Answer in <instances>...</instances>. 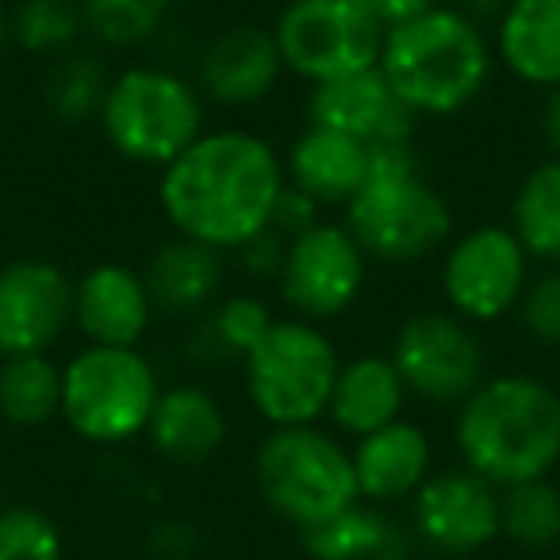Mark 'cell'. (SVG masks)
<instances>
[{
	"label": "cell",
	"mask_w": 560,
	"mask_h": 560,
	"mask_svg": "<svg viewBox=\"0 0 560 560\" xmlns=\"http://www.w3.org/2000/svg\"><path fill=\"white\" fill-rule=\"evenodd\" d=\"M342 223L369 261L381 265L427 261L453 238V208L422 177L415 142L373 150L369 180L342 211Z\"/></svg>",
	"instance_id": "277c9868"
},
{
	"label": "cell",
	"mask_w": 560,
	"mask_h": 560,
	"mask_svg": "<svg viewBox=\"0 0 560 560\" xmlns=\"http://www.w3.org/2000/svg\"><path fill=\"white\" fill-rule=\"evenodd\" d=\"M62 529L39 506H0V560H62Z\"/></svg>",
	"instance_id": "1f68e13d"
},
{
	"label": "cell",
	"mask_w": 560,
	"mask_h": 560,
	"mask_svg": "<svg viewBox=\"0 0 560 560\" xmlns=\"http://www.w3.org/2000/svg\"><path fill=\"white\" fill-rule=\"evenodd\" d=\"M453 442L495 488L545 480L560 460V392L529 373H495L457 407Z\"/></svg>",
	"instance_id": "7a4b0ae2"
},
{
	"label": "cell",
	"mask_w": 560,
	"mask_h": 560,
	"mask_svg": "<svg viewBox=\"0 0 560 560\" xmlns=\"http://www.w3.org/2000/svg\"><path fill=\"white\" fill-rule=\"evenodd\" d=\"M112 70L101 58V50L73 47L62 58L47 66L43 73V104L50 119L66 127H85L101 119V108L108 101Z\"/></svg>",
	"instance_id": "484cf974"
},
{
	"label": "cell",
	"mask_w": 560,
	"mask_h": 560,
	"mask_svg": "<svg viewBox=\"0 0 560 560\" xmlns=\"http://www.w3.org/2000/svg\"><path fill=\"white\" fill-rule=\"evenodd\" d=\"M12 47L32 58H62L85 39L78 0H16L9 4Z\"/></svg>",
	"instance_id": "f546056e"
},
{
	"label": "cell",
	"mask_w": 560,
	"mask_h": 560,
	"mask_svg": "<svg viewBox=\"0 0 560 560\" xmlns=\"http://www.w3.org/2000/svg\"><path fill=\"white\" fill-rule=\"evenodd\" d=\"M58 415H62V365L50 353L0 358V419L20 430H35Z\"/></svg>",
	"instance_id": "4316f807"
},
{
	"label": "cell",
	"mask_w": 560,
	"mask_h": 560,
	"mask_svg": "<svg viewBox=\"0 0 560 560\" xmlns=\"http://www.w3.org/2000/svg\"><path fill=\"white\" fill-rule=\"evenodd\" d=\"M537 135H541L549 158H560V89H549L537 112Z\"/></svg>",
	"instance_id": "74e56055"
},
{
	"label": "cell",
	"mask_w": 560,
	"mask_h": 560,
	"mask_svg": "<svg viewBox=\"0 0 560 560\" xmlns=\"http://www.w3.org/2000/svg\"><path fill=\"white\" fill-rule=\"evenodd\" d=\"M254 476L269 511L296 529L361 503L353 453L319 427H272L257 445Z\"/></svg>",
	"instance_id": "8992f818"
},
{
	"label": "cell",
	"mask_w": 560,
	"mask_h": 560,
	"mask_svg": "<svg viewBox=\"0 0 560 560\" xmlns=\"http://www.w3.org/2000/svg\"><path fill=\"white\" fill-rule=\"evenodd\" d=\"M78 9L96 50H139L165 32L173 0H78Z\"/></svg>",
	"instance_id": "f1b7e54d"
},
{
	"label": "cell",
	"mask_w": 560,
	"mask_h": 560,
	"mask_svg": "<svg viewBox=\"0 0 560 560\" xmlns=\"http://www.w3.org/2000/svg\"><path fill=\"white\" fill-rule=\"evenodd\" d=\"M499 534L526 549H549L560 541V488L545 480H526L503 488L499 495Z\"/></svg>",
	"instance_id": "4dcf8cb0"
},
{
	"label": "cell",
	"mask_w": 560,
	"mask_h": 560,
	"mask_svg": "<svg viewBox=\"0 0 560 560\" xmlns=\"http://www.w3.org/2000/svg\"><path fill=\"white\" fill-rule=\"evenodd\" d=\"M495 62L529 89H560V0H511L491 27Z\"/></svg>",
	"instance_id": "7402d4cb"
},
{
	"label": "cell",
	"mask_w": 560,
	"mask_h": 560,
	"mask_svg": "<svg viewBox=\"0 0 560 560\" xmlns=\"http://www.w3.org/2000/svg\"><path fill=\"white\" fill-rule=\"evenodd\" d=\"M272 27L234 24L215 32L196 50V89L219 108H257L280 89L284 78Z\"/></svg>",
	"instance_id": "9a60e30c"
},
{
	"label": "cell",
	"mask_w": 560,
	"mask_h": 560,
	"mask_svg": "<svg viewBox=\"0 0 560 560\" xmlns=\"http://www.w3.org/2000/svg\"><path fill=\"white\" fill-rule=\"evenodd\" d=\"M203 119L208 101L192 78L165 62H139L112 73L108 101L96 124L124 162L165 170L208 131Z\"/></svg>",
	"instance_id": "5b68a950"
},
{
	"label": "cell",
	"mask_w": 560,
	"mask_h": 560,
	"mask_svg": "<svg viewBox=\"0 0 560 560\" xmlns=\"http://www.w3.org/2000/svg\"><path fill=\"white\" fill-rule=\"evenodd\" d=\"M12 50V27H9V4H0V62Z\"/></svg>",
	"instance_id": "ab89813d"
},
{
	"label": "cell",
	"mask_w": 560,
	"mask_h": 560,
	"mask_svg": "<svg viewBox=\"0 0 560 560\" xmlns=\"http://www.w3.org/2000/svg\"><path fill=\"white\" fill-rule=\"evenodd\" d=\"M284 254H289V238H280L272 226H265L261 234H254L249 242H242L231 254V261L238 265L242 277L249 280H277L280 269H284Z\"/></svg>",
	"instance_id": "836d02e7"
},
{
	"label": "cell",
	"mask_w": 560,
	"mask_h": 560,
	"mask_svg": "<svg viewBox=\"0 0 560 560\" xmlns=\"http://www.w3.org/2000/svg\"><path fill=\"white\" fill-rule=\"evenodd\" d=\"M506 226L534 261L560 265V158H545L518 180Z\"/></svg>",
	"instance_id": "83f0119b"
},
{
	"label": "cell",
	"mask_w": 560,
	"mask_h": 560,
	"mask_svg": "<svg viewBox=\"0 0 560 560\" xmlns=\"http://www.w3.org/2000/svg\"><path fill=\"white\" fill-rule=\"evenodd\" d=\"M0 506H4V483H0Z\"/></svg>",
	"instance_id": "60d3db41"
},
{
	"label": "cell",
	"mask_w": 560,
	"mask_h": 560,
	"mask_svg": "<svg viewBox=\"0 0 560 560\" xmlns=\"http://www.w3.org/2000/svg\"><path fill=\"white\" fill-rule=\"evenodd\" d=\"M312 560H411L415 537L376 503H353L342 514L300 529Z\"/></svg>",
	"instance_id": "cb8c5ba5"
},
{
	"label": "cell",
	"mask_w": 560,
	"mask_h": 560,
	"mask_svg": "<svg viewBox=\"0 0 560 560\" xmlns=\"http://www.w3.org/2000/svg\"><path fill=\"white\" fill-rule=\"evenodd\" d=\"M304 119L307 127H327V131H338L346 139L365 142L369 150L415 142V127H419V119L392 93L381 70L350 73V78L327 81V85H312Z\"/></svg>",
	"instance_id": "2e32d148"
},
{
	"label": "cell",
	"mask_w": 560,
	"mask_h": 560,
	"mask_svg": "<svg viewBox=\"0 0 560 560\" xmlns=\"http://www.w3.org/2000/svg\"><path fill=\"white\" fill-rule=\"evenodd\" d=\"M411 534L445 557H468L495 541L499 534V488L472 468H445L415 491Z\"/></svg>",
	"instance_id": "5bb4252c"
},
{
	"label": "cell",
	"mask_w": 560,
	"mask_h": 560,
	"mask_svg": "<svg viewBox=\"0 0 560 560\" xmlns=\"http://www.w3.org/2000/svg\"><path fill=\"white\" fill-rule=\"evenodd\" d=\"M284 177L319 208H350L373 165V150L327 127H304L284 150Z\"/></svg>",
	"instance_id": "d6986e66"
},
{
	"label": "cell",
	"mask_w": 560,
	"mask_h": 560,
	"mask_svg": "<svg viewBox=\"0 0 560 560\" xmlns=\"http://www.w3.org/2000/svg\"><path fill=\"white\" fill-rule=\"evenodd\" d=\"M369 254L358 246L346 223L323 219L312 231L289 242L284 269L277 277V289L292 319L330 323L346 315L365 292L369 280Z\"/></svg>",
	"instance_id": "7c38bea8"
},
{
	"label": "cell",
	"mask_w": 560,
	"mask_h": 560,
	"mask_svg": "<svg viewBox=\"0 0 560 560\" xmlns=\"http://www.w3.org/2000/svg\"><path fill=\"white\" fill-rule=\"evenodd\" d=\"M284 185V158L269 139L246 127H219L165 165L158 203L177 234L234 254L269 226Z\"/></svg>",
	"instance_id": "6da1fadb"
},
{
	"label": "cell",
	"mask_w": 560,
	"mask_h": 560,
	"mask_svg": "<svg viewBox=\"0 0 560 560\" xmlns=\"http://www.w3.org/2000/svg\"><path fill=\"white\" fill-rule=\"evenodd\" d=\"M280 62L307 85L376 70L384 27L350 0H289L272 20Z\"/></svg>",
	"instance_id": "9c48e42d"
},
{
	"label": "cell",
	"mask_w": 560,
	"mask_h": 560,
	"mask_svg": "<svg viewBox=\"0 0 560 560\" xmlns=\"http://www.w3.org/2000/svg\"><path fill=\"white\" fill-rule=\"evenodd\" d=\"M518 330L534 346L560 350V265H545L529 277L518 307H514Z\"/></svg>",
	"instance_id": "d6a6232c"
},
{
	"label": "cell",
	"mask_w": 560,
	"mask_h": 560,
	"mask_svg": "<svg viewBox=\"0 0 560 560\" xmlns=\"http://www.w3.org/2000/svg\"><path fill=\"white\" fill-rule=\"evenodd\" d=\"M442 4L457 9L460 16H468L472 24L488 27V32L499 24V20H503V12L511 9V0H442Z\"/></svg>",
	"instance_id": "f35d334b"
},
{
	"label": "cell",
	"mask_w": 560,
	"mask_h": 560,
	"mask_svg": "<svg viewBox=\"0 0 560 560\" xmlns=\"http://www.w3.org/2000/svg\"><path fill=\"white\" fill-rule=\"evenodd\" d=\"M158 312L142 269L127 261H96L73 280V330L85 346L139 350Z\"/></svg>",
	"instance_id": "e0dca14e"
},
{
	"label": "cell",
	"mask_w": 560,
	"mask_h": 560,
	"mask_svg": "<svg viewBox=\"0 0 560 560\" xmlns=\"http://www.w3.org/2000/svg\"><path fill=\"white\" fill-rule=\"evenodd\" d=\"M142 277H147L158 315H165V319H200L203 312H211L223 300L226 254L185 238V234H173L150 254Z\"/></svg>",
	"instance_id": "ac0fdd59"
},
{
	"label": "cell",
	"mask_w": 560,
	"mask_h": 560,
	"mask_svg": "<svg viewBox=\"0 0 560 560\" xmlns=\"http://www.w3.org/2000/svg\"><path fill=\"white\" fill-rule=\"evenodd\" d=\"M434 468V445L422 427L407 419H396L392 427L361 438L353 450V472H358V491L369 503H396L411 499Z\"/></svg>",
	"instance_id": "44dd1931"
},
{
	"label": "cell",
	"mask_w": 560,
	"mask_h": 560,
	"mask_svg": "<svg viewBox=\"0 0 560 560\" xmlns=\"http://www.w3.org/2000/svg\"><path fill=\"white\" fill-rule=\"evenodd\" d=\"M0 4H16V0H0Z\"/></svg>",
	"instance_id": "b9f144b4"
},
{
	"label": "cell",
	"mask_w": 560,
	"mask_h": 560,
	"mask_svg": "<svg viewBox=\"0 0 560 560\" xmlns=\"http://www.w3.org/2000/svg\"><path fill=\"white\" fill-rule=\"evenodd\" d=\"M376 70L415 119H450L472 108L495 73L491 32L450 4L388 27Z\"/></svg>",
	"instance_id": "3957f363"
},
{
	"label": "cell",
	"mask_w": 560,
	"mask_h": 560,
	"mask_svg": "<svg viewBox=\"0 0 560 560\" xmlns=\"http://www.w3.org/2000/svg\"><path fill=\"white\" fill-rule=\"evenodd\" d=\"M350 4H358L369 20H376V24L388 32V27H399V24H407V20L422 16V12L438 9L442 0H350Z\"/></svg>",
	"instance_id": "d590c367"
},
{
	"label": "cell",
	"mask_w": 560,
	"mask_h": 560,
	"mask_svg": "<svg viewBox=\"0 0 560 560\" xmlns=\"http://www.w3.org/2000/svg\"><path fill=\"white\" fill-rule=\"evenodd\" d=\"M196 545V534L188 526H180V522H165V526L154 529V549L158 557L165 560H185L188 552H192Z\"/></svg>",
	"instance_id": "8d00e7d4"
},
{
	"label": "cell",
	"mask_w": 560,
	"mask_h": 560,
	"mask_svg": "<svg viewBox=\"0 0 560 560\" xmlns=\"http://www.w3.org/2000/svg\"><path fill=\"white\" fill-rule=\"evenodd\" d=\"M226 430H231V422H226V411L215 392L185 381L162 388L154 415H150L147 438L162 460L192 468L223 450Z\"/></svg>",
	"instance_id": "ffe728a7"
},
{
	"label": "cell",
	"mask_w": 560,
	"mask_h": 560,
	"mask_svg": "<svg viewBox=\"0 0 560 560\" xmlns=\"http://www.w3.org/2000/svg\"><path fill=\"white\" fill-rule=\"evenodd\" d=\"M388 358L407 396L434 407H460L488 381V346L480 327L453 312H415L404 319Z\"/></svg>",
	"instance_id": "8fae6325"
},
{
	"label": "cell",
	"mask_w": 560,
	"mask_h": 560,
	"mask_svg": "<svg viewBox=\"0 0 560 560\" xmlns=\"http://www.w3.org/2000/svg\"><path fill=\"white\" fill-rule=\"evenodd\" d=\"M272 323H277V315L269 312V304L261 296L234 292V296H223L211 312H203L196 319V330L188 335L185 350L203 369L242 365L261 346V338L272 330Z\"/></svg>",
	"instance_id": "d4e9b609"
},
{
	"label": "cell",
	"mask_w": 560,
	"mask_h": 560,
	"mask_svg": "<svg viewBox=\"0 0 560 560\" xmlns=\"http://www.w3.org/2000/svg\"><path fill=\"white\" fill-rule=\"evenodd\" d=\"M315 223H323V208L312 200V196H304L300 188L284 185V192L277 196V208H272V219L269 226L280 234V238H300L304 231H312Z\"/></svg>",
	"instance_id": "e575fe53"
},
{
	"label": "cell",
	"mask_w": 560,
	"mask_h": 560,
	"mask_svg": "<svg viewBox=\"0 0 560 560\" xmlns=\"http://www.w3.org/2000/svg\"><path fill=\"white\" fill-rule=\"evenodd\" d=\"M338 353L335 338L307 319H277L254 353L242 361V381L254 411L269 427H315L335 396Z\"/></svg>",
	"instance_id": "52a82bcc"
},
{
	"label": "cell",
	"mask_w": 560,
	"mask_h": 560,
	"mask_svg": "<svg viewBox=\"0 0 560 560\" xmlns=\"http://www.w3.org/2000/svg\"><path fill=\"white\" fill-rule=\"evenodd\" d=\"M162 376L142 350L85 346L62 365V419L93 445H124L147 434Z\"/></svg>",
	"instance_id": "ba28073f"
},
{
	"label": "cell",
	"mask_w": 560,
	"mask_h": 560,
	"mask_svg": "<svg viewBox=\"0 0 560 560\" xmlns=\"http://www.w3.org/2000/svg\"><path fill=\"white\" fill-rule=\"evenodd\" d=\"M73 330V277L50 257L0 265V358L50 353Z\"/></svg>",
	"instance_id": "4fadbf2b"
},
{
	"label": "cell",
	"mask_w": 560,
	"mask_h": 560,
	"mask_svg": "<svg viewBox=\"0 0 560 560\" xmlns=\"http://www.w3.org/2000/svg\"><path fill=\"white\" fill-rule=\"evenodd\" d=\"M407 399L411 396H407L388 353H361V358L342 361V369H338L327 415L342 434L361 442V438L404 419Z\"/></svg>",
	"instance_id": "603a6c76"
},
{
	"label": "cell",
	"mask_w": 560,
	"mask_h": 560,
	"mask_svg": "<svg viewBox=\"0 0 560 560\" xmlns=\"http://www.w3.org/2000/svg\"><path fill=\"white\" fill-rule=\"evenodd\" d=\"M534 277V257L526 254L511 226L480 223L453 234L442 249V300L457 319L488 327L514 315L522 292Z\"/></svg>",
	"instance_id": "30bf717a"
}]
</instances>
